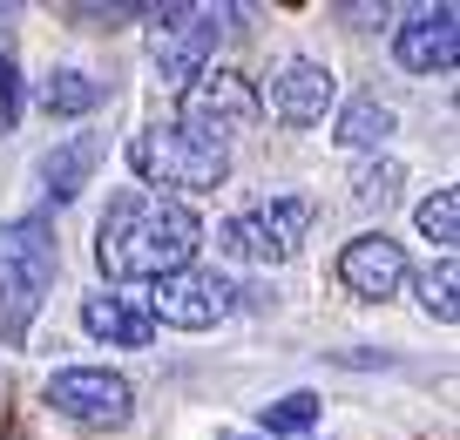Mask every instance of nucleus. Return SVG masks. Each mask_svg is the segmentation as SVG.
Segmentation results:
<instances>
[{
    "mask_svg": "<svg viewBox=\"0 0 460 440\" xmlns=\"http://www.w3.org/2000/svg\"><path fill=\"white\" fill-rule=\"evenodd\" d=\"M149 61H156V75L183 95L190 82H197L203 68H210L217 55V34H230V7H149Z\"/></svg>",
    "mask_w": 460,
    "mask_h": 440,
    "instance_id": "nucleus-5",
    "label": "nucleus"
},
{
    "mask_svg": "<svg viewBox=\"0 0 460 440\" xmlns=\"http://www.w3.org/2000/svg\"><path fill=\"white\" fill-rule=\"evenodd\" d=\"M95 163H102V136H68L34 163V176H41V190L55 203H75L88 190V176H95Z\"/></svg>",
    "mask_w": 460,
    "mask_h": 440,
    "instance_id": "nucleus-13",
    "label": "nucleus"
},
{
    "mask_svg": "<svg viewBox=\"0 0 460 440\" xmlns=\"http://www.w3.org/2000/svg\"><path fill=\"white\" fill-rule=\"evenodd\" d=\"M55 271H61V244H55V224L41 211L0 224V332L7 339H21L28 319L48 305Z\"/></svg>",
    "mask_w": 460,
    "mask_h": 440,
    "instance_id": "nucleus-2",
    "label": "nucleus"
},
{
    "mask_svg": "<svg viewBox=\"0 0 460 440\" xmlns=\"http://www.w3.org/2000/svg\"><path fill=\"white\" fill-rule=\"evenodd\" d=\"M203 251V224L190 203L156 197V190H122L109 197L95 224V265L109 271V284H163L176 271H190Z\"/></svg>",
    "mask_w": 460,
    "mask_h": 440,
    "instance_id": "nucleus-1",
    "label": "nucleus"
},
{
    "mask_svg": "<svg viewBox=\"0 0 460 440\" xmlns=\"http://www.w3.org/2000/svg\"><path fill=\"white\" fill-rule=\"evenodd\" d=\"M406 278H413V265H406V244L386 238V230H359V238L339 251V284L352 292V299H366V305L400 299Z\"/></svg>",
    "mask_w": 460,
    "mask_h": 440,
    "instance_id": "nucleus-10",
    "label": "nucleus"
},
{
    "mask_svg": "<svg viewBox=\"0 0 460 440\" xmlns=\"http://www.w3.org/2000/svg\"><path fill=\"white\" fill-rule=\"evenodd\" d=\"M393 61L406 75H454L460 61V14L454 7H420L393 28Z\"/></svg>",
    "mask_w": 460,
    "mask_h": 440,
    "instance_id": "nucleus-11",
    "label": "nucleus"
},
{
    "mask_svg": "<svg viewBox=\"0 0 460 440\" xmlns=\"http://www.w3.org/2000/svg\"><path fill=\"white\" fill-rule=\"evenodd\" d=\"M312 420H318V393H285V400H271V407H258V427L264 434H312Z\"/></svg>",
    "mask_w": 460,
    "mask_h": 440,
    "instance_id": "nucleus-16",
    "label": "nucleus"
},
{
    "mask_svg": "<svg viewBox=\"0 0 460 440\" xmlns=\"http://www.w3.org/2000/svg\"><path fill=\"white\" fill-rule=\"evenodd\" d=\"M102 102H109V88H102L88 68H55L41 82V109L48 115H95Z\"/></svg>",
    "mask_w": 460,
    "mask_h": 440,
    "instance_id": "nucleus-15",
    "label": "nucleus"
},
{
    "mask_svg": "<svg viewBox=\"0 0 460 440\" xmlns=\"http://www.w3.org/2000/svg\"><path fill=\"white\" fill-rule=\"evenodd\" d=\"M454 292H460V271H454V257H440V265L420 278V305H427L440 326H454V319H460V299H454Z\"/></svg>",
    "mask_w": 460,
    "mask_h": 440,
    "instance_id": "nucleus-17",
    "label": "nucleus"
},
{
    "mask_svg": "<svg viewBox=\"0 0 460 440\" xmlns=\"http://www.w3.org/2000/svg\"><path fill=\"white\" fill-rule=\"evenodd\" d=\"M21 122V68L14 55H0V129H14Z\"/></svg>",
    "mask_w": 460,
    "mask_h": 440,
    "instance_id": "nucleus-20",
    "label": "nucleus"
},
{
    "mask_svg": "<svg viewBox=\"0 0 460 440\" xmlns=\"http://www.w3.org/2000/svg\"><path fill=\"white\" fill-rule=\"evenodd\" d=\"M393 136V109L379 95H359V102H345L339 122H332V142L339 149H379V142Z\"/></svg>",
    "mask_w": 460,
    "mask_h": 440,
    "instance_id": "nucleus-14",
    "label": "nucleus"
},
{
    "mask_svg": "<svg viewBox=\"0 0 460 440\" xmlns=\"http://www.w3.org/2000/svg\"><path fill=\"white\" fill-rule=\"evenodd\" d=\"M332 102H339V75H332L325 61H312V55L271 61V75H264V88H258V109H271L278 122H291V129L325 122Z\"/></svg>",
    "mask_w": 460,
    "mask_h": 440,
    "instance_id": "nucleus-9",
    "label": "nucleus"
},
{
    "mask_svg": "<svg viewBox=\"0 0 460 440\" xmlns=\"http://www.w3.org/2000/svg\"><path fill=\"white\" fill-rule=\"evenodd\" d=\"M305 230H312V197L278 190V197H258L251 211L224 217L217 224V251L237 257V265H285L305 244Z\"/></svg>",
    "mask_w": 460,
    "mask_h": 440,
    "instance_id": "nucleus-4",
    "label": "nucleus"
},
{
    "mask_svg": "<svg viewBox=\"0 0 460 440\" xmlns=\"http://www.w3.org/2000/svg\"><path fill=\"white\" fill-rule=\"evenodd\" d=\"M400 184H406V170H400L393 157H379V163H359V170H352V197H359V203H386Z\"/></svg>",
    "mask_w": 460,
    "mask_h": 440,
    "instance_id": "nucleus-19",
    "label": "nucleus"
},
{
    "mask_svg": "<svg viewBox=\"0 0 460 440\" xmlns=\"http://www.w3.org/2000/svg\"><path fill=\"white\" fill-rule=\"evenodd\" d=\"M413 224H420V238L454 244V238H460V197H454V190H433V197H420Z\"/></svg>",
    "mask_w": 460,
    "mask_h": 440,
    "instance_id": "nucleus-18",
    "label": "nucleus"
},
{
    "mask_svg": "<svg viewBox=\"0 0 460 440\" xmlns=\"http://www.w3.org/2000/svg\"><path fill=\"white\" fill-rule=\"evenodd\" d=\"M48 407L75 427H95V434H122L136 420V393L122 373L109 366H61L48 373Z\"/></svg>",
    "mask_w": 460,
    "mask_h": 440,
    "instance_id": "nucleus-7",
    "label": "nucleus"
},
{
    "mask_svg": "<svg viewBox=\"0 0 460 440\" xmlns=\"http://www.w3.org/2000/svg\"><path fill=\"white\" fill-rule=\"evenodd\" d=\"M129 170L143 176L156 197H197V190H217L230 176V149H217V142L190 136V129L176 122H149L129 136Z\"/></svg>",
    "mask_w": 460,
    "mask_h": 440,
    "instance_id": "nucleus-3",
    "label": "nucleus"
},
{
    "mask_svg": "<svg viewBox=\"0 0 460 440\" xmlns=\"http://www.w3.org/2000/svg\"><path fill=\"white\" fill-rule=\"evenodd\" d=\"M82 326H88V339L129 346V353H143V346L156 339L149 312H143L136 299H122V292H95V299H82Z\"/></svg>",
    "mask_w": 460,
    "mask_h": 440,
    "instance_id": "nucleus-12",
    "label": "nucleus"
},
{
    "mask_svg": "<svg viewBox=\"0 0 460 440\" xmlns=\"http://www.w3.org/2000/svg\"><path fill=\"white\" fill-rule=\"evenodd\" d=\"M258 88H251V75L237 68H203L197 82L183 88V115H176V129H190V136L217 142V149H230V136H251V122H258Z\"/></svg>",
    "mask_w": 460,
    "mask_h": 440,
    "instance_id": "nucleus-6",
    "label": "nucleus"
},
{
    "mask_svg": "<svg viewBox=\"0 0 460 440\" xmlns=\"http://www.w3.org/2000/svg\"><path fill=\"white\" fill-rule=\"evenodd\" d=\"M149 312V326H176V332H210L230 319V305H237V292H230V278H217V271L190 265L176 271V278L149 284L143 299H136Z\"/></svg>",
    "mask_w": 460,
    "mask_h": 440,
    "instance_id": "nucleus-8",
    "label": "nucleus"
}]
</instances>
